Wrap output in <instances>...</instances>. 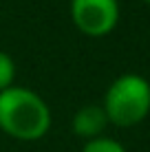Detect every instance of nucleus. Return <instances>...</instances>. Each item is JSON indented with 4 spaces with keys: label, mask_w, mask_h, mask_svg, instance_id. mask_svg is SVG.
Returning a JSON list of instances; mask_svg holds the SVG:
<instances>
[{
    "label": "nucleus",
    "mask_w": 150,
    "mask_h": 152,
    "mask_svg": "<svg viewBox=\"0 0 150 152\" xmlns=\"http://www.w3.org/2000/svg\"><path fill=\"white\" fill-rule=\"evenodd\" d=\"M150 110V84L141 75L126 73L110 84L104 97V113L117 126H135Z\"/></svg>",
    "instance_id": "2"
},
{
    "label": "nucleus",
    "mask_w": 150,
    "mask_h": 152,
    "mask_svg": "<svg viewBox=\"0 0 150 152\" xmlns=\"http://www.w3.org/2000/svg\"><path fill=\"white\" fill-rule=\"evenodd\" d=\"M143 2H148V4H150V0H143Z\"/></svg>",
    "instance_id": "7"
},
{
    "label": "nucleus",
    "mask_w": 150,
    "mask_h": 152,
    "mask_svg": "<svg viewBox=\"0 0 150 152\" xmlns=\"http://www.w3.org/2000/svg\"><path fill=\"white\" fill-rule=\"evenodd\" d=\"M71 18L82 33L102 38L115 29L119 4L117 0H71Z\"/></svg>",
    "instance_id": "3"
},
{
    "label": "nucleus",
    "mask_w": 150,
    "mask_h": 152,
    "mask_svg": "<svg viewBox=\"0 0 150 152\" xmlns=\"http://www.w3.org/2000/svg\"><path fill=\"white\" fill-rule=\"evenodd\" d=\"M82 152H126L121 143H117L115 139H106V137H100V139H93L84 145Z\"/></svg>",
    "instance_id": "6"
},
{
    "label": "nucleus",
    "mask_w": 150,
    "mask_h": 152,
    "mask_svg": "<svg viewBox=\"0 0 150 152\" xmlns=\"http://www.w3.org/2000/svg\"><path fill=\"white\" fill-rule=\"evenodd\" d=\"M0 128L20 141L42 139L51 128V110L38 93L11 86L0 93Z\"/></svg>",
    "instance_id": "1"
},
{
    "label": "nucleus",
    "mask_w": 150,
    "mask_h": 152,
    "mask_svg": "<svg viewBox=\"0 0 150 152\" xmlns=\"http://www.w3.org/2000/svg\"><path fill=\"white\" fill-rule=\"evenodd\" d=\"M15 77V64L11 60V55H7L4 51H0V93L11 88Z\"/></svg>",
    "instance_id": "5"
},
{
    "label": "nucleus",
    "mask_w": 150,
    "mask_h": 152,
    "mask_svg": "<svg viewBox=\"0 0 150 152\" xmlns=\"http://www.w3.org/2000/svg\"><path fill=\"white\" fill-rule=\"evenodd\" d=\"M108 124V117L104 113V108L100 106H84L75 113L73 117V130L77 137H84V139H100V134L104 132Z\"/></svg>",
    "instance_id": "4"
}]
</instances>
